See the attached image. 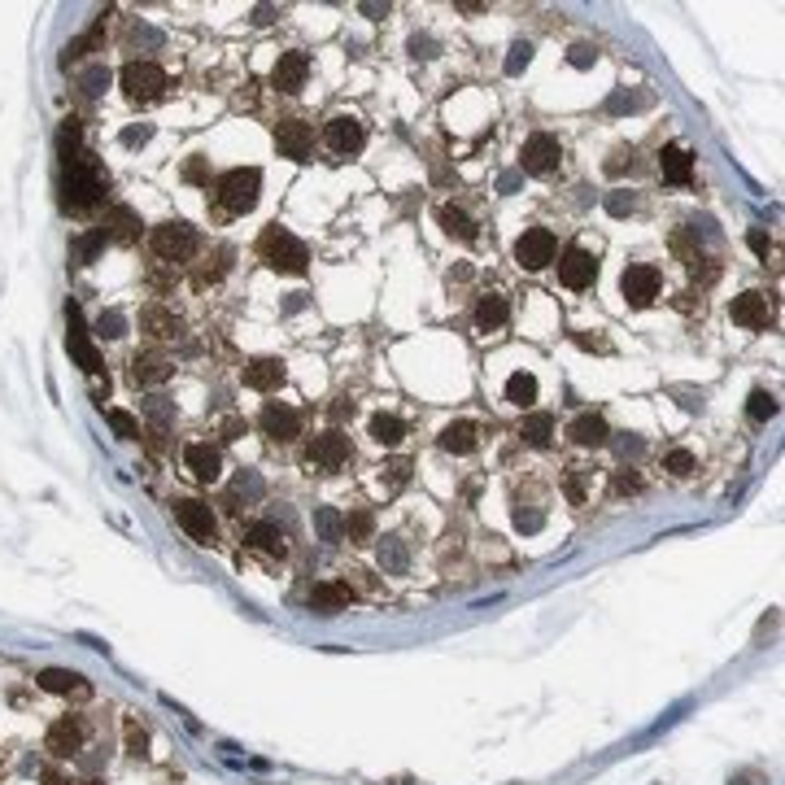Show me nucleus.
Listing matches in <instances>:
<instances>
[{
    "mask_svg": "<svg viewBox=\"0 0 785 785\" xmlns=\"http://www.w3.org/2000/svg\"><path fill=\"white\" fill-rule=\"evenodd\" d=\"M589 476H593V471H585V467H576V471L567 476V497H572V502H585Z\"/></svg>",
    "mask_w": 785,
    "mask_h": 785,
    "instance_id": "79ce46f5",
    "label": "nucleus"
},
{
    "mask_svg": "<svg viewBox=\"0 0 785 785\" xmlns=\"http://www.w3.org/2000/svg\"><path fill=\"white\" fill-rule=\"evenodd\" d=\"M611 489L615 493H638L641 489V476L633 471V467H619V471L611 476Z\"/></svg>",
    "mask_w": 785,
    "mask_h": 785,
    "instance_id": "a19ab883",
    "label": "nucleus"
},
{
    "mask_svg": "<svg viewBox=\"0 0 785 785\" xmlns=\"http://www.w3.org/2000/svg\"><path fill=\"white\" fill-rule=\"evenodd\" d=\"M275 148H279V157L306 162L310 148H315V131H310V123H301V118H284V123L275 127Z\"/></svg>",
    "mask_w": 785,
    "mask_h": 785,
    "instance_id": "9d476101",
    "label": "nucleus"
},
{
    "mask_svg": "<svg viewBox=\"0 0 785 785\" xmlns=\"http://www.w3.org/2000/svg\"><path fill=\"white\" fill-rule=\"evenodd\" d=\"M567 437L576 445H607V437H611V428H607V419L602 415H581V419H572V428H567Z\"/></svg>",
    "mask_w": 785,
    "mask_h": 785,
    "instance_id": "4be33fe9",
    "label": "nucleus"
},
{
    "mask_svg": "<svg viewBox=\"0 0 785 785\" xmlns=\"http://www.w3.org/2000/svg\"><path fill=\"white\" fill-rule=\"evenodd\" d=\"M258 253H262V262L270 270H284V275H301L306 262H310L306 245L297 241L293 232H284V227H267L262 241H258Z\"/></svg>",
    "mask_w": 785,
    "mask_h": 785,
    "instance_id": "f03ea898",
    "label": "nucleus"
},
{
    "mask_svg": "<svg viewBox=\"0 0 785 785\" xmlns=\"http://www.w3.org/2000/svg\"><path fill=\"white\" fill-rule=\"evenodd\" d=\"M441 449L445 454H471V449H476V423H467V419L445 423L441 428Z\"/></svg>",
    "mask_w": 785,
    "mask_h": 785,
    "instance_id": "a878e982",
    "label": "nucleus"
},
{
    "mask_svg": "<svg viewBox=\"0 0 785 785\" xmlns=\"http://www.w3.org/2000/svg\"><path fill=\"white\" fill-rule=\"evenodd\" d=\"M559 162H563V145H559L554 136H545V131L528 136L524 148H519V166H524L528 175H550Z\"/></svg>",
    "mask_w": 785,
    "mask_h": 785,
    "instance_id": "423d86ee",
    "label": "nucleus"
},
{
    "mask_svg": "<svg viewBox=\"0 0 785 785\" xmlns=\"http://www.w3.org/2000/svg\"><path fill=\"white\" fill-rule=\"evenodd\" d=\"M153 253L166 262H184L196 253V232L188 222H162V227H153Z\"/></svg>",
    "mask_w": 785,
    "mask_h": 785,
    "instance_id": "39448f33",
    "label": "nucleus"
},
{
    "mask_svg": "<svg viewBox=\"0 0 785 785\" xmlns=\"http://www.w3.org/2000/svg\"><path fill=\"white\" fill-rule=\"evenodd\" d=\"M363 14H367V18H380V14H389V5H363Z\"/></svg>",
    "mask_w": 785,
    "mask_h": 785,
    "instance_id": "052dcab7",
    "label": "nucleus"
},
{
    "mask_svg": "<svg viewBox=\"0 0 785 785\" xmlns=\"http://www.w3.org/2000/svg\"><path fill=\"white\" fill-rule=\"evenodd\" d=\"M371 437H375L380 445H397L402 437H406V423H402L397 415H384V411H380V415H371Z\"/></svg>",
    "mask_w": 785,
    "mask_h": 785,
    "instance_id": "473e14b6",
    "label": "nucleus"
},
{
    "mask_svg": "<svg viewBox=\"0 0 785 785\" xmlns=\"http://www.w3.org/2000/svg\"><path fill=\"white\" fill-rule=\"evenodd\" d=\"M262 432H267L270 441H293L297 432H301V419H297L293 406H284V402H267V411H262Z\"/></svg>",
    "mask_w": 785,
    "mask_h": 785,
    "instance_id": "2eb2a0df",
    "label": "nucleus"
},
{
    "mask_svg": "<svg viewBox=\"0 0 785 785\" xmlns=\"http://www.w3.org/2000/svg\"><path fill=\"white\" fill-rule=\"evenodd\" d=\"M127 742H131V755H145V746H148L145 729H136V724H127Z\"/></svg>",
    "mask_w": 785,
    "mask_h": 785,
    "instance_id": "5fc2aeb1",
    "label": "nucleus"
},
{
    "mask_svg": "<svg viewBox=\"0 0 785 785\" xmlns=\"http://www.w3.org/2000/svg\"><path fill=\"white\" fill-rule=\"evenodd\" d=\"M306 74H310V61H306V52H279V61H275V71H270V83L279 88V92H301L306 88Z\"/></svg>",
    "mask_w": 785,
    "mask_h": 785,
    "instance_id": "4468645a",
    "label": "nucleus"
},
{
    "mask_svg": "<svg viewBox=\"0 0 785 785\" xmlns=\"http://www.w3.org/2000/svg\"><path fill=\"white\" fill-rule=\"evenodd\" d=\"M363 140H367V131H363L358 118H349V114H336V118L327 123V145H332V153H358Z\"/></svg>",
    "mask_w": 785,
    "mask_h": 785,
    "instance_id": "a211bd4d",
    "label": "nucleus"
},
{
    "mask_svg": "<svg viewBox=\"0 0 785 785\" xmlns=\"http://www.w3.org/2000/svg\"><path fill=\"white\" fill-rule=\"evenodd\" d=\"M336 419H354V402H336Z\"/></svg>",
    "mask_w": 785,
    "mask_h": 785,
    "instance_id": "bf43d9fd",
    "label": "nucleus"
},
{
    "mask_svg": "<svg viewBox=\"0 0 785 785\" xmlns=\"http://www.w3.org/2000/svg\"><path fill=\"white\" fill-rule=\"evenodd\" d=\"M746 241H751V249H755V253H760V258H768V249H772V241H768V236H763L760 227H755V232H751V236H746Z\"/></svg>",
    "mask_w": 785,
    "mask_h": 785,
    "instance_id": "6e6d98bb",
    "label": "nucleus"
},
{
    "mask_svg": "<svg viewBox=\"0 0 785 785\" xmlns=\"http://www.w3.org/2000/svg\"><path fill=\"white\" fill-rule=\"evenodd\" d=\"M441 227H445V236H454L463 245H476V222L467 219L459 205H441Z\"/></svg>",
    "mask_w": 785,
    "mask_h": 785,
    "instance_id": "c85d7f7f",
    "label": "nucleus"
},
{
    "mask_svg": "<svg viewBox=\"0 0 785 785\" xmlns=\"http://www.w3.org/2000/svg\"><path fill=\"white\" fill-rule=\"evenodd\" d=\"M241 380H245V389H253V392H270V389L284 384V363H279V358H253V363H245Z\"/></svg>",
    "mask_w": 785,
    "mask_h": 785,
    "instance_id": "f3484780",
    "label": "nucleus"
},
{
    "mask_svg": "<svg viewBox=\"0 0 785 785\" xmlns=\"http://www.w3.org/2000/svg\"><path fill=\"white\" fill-rule=\"evenodd\" d=\"M123 327H127V323H123V315H118V310H105V315L97 319V332H100V336H109V341H114V336H123Z\"/></svg>",
    "mask_w": 785,
    "mask_h": 785,
    "instance_id": "c03bdc74",
    "label": "nucleus"
},
{
    "mask_svg": "<svg viewBox=\"0 0 785 785\" xmlns=\"http://www.w3.org/2000/svg\"><path fill=\"white\" fill-rule=\"evenodd\" d=\"M659 175L667 184H689L694 179V157L686 145H663L659 148Z\"/></svg>",
    "mask_w": 785,
    "mask_h": 785,
    "instance_id": "aec40b11",
    "label": "nucleus"
},
{
    "mask_svg": "<svg viewBox=\"0 0 785 785\" xmlns=\"http://www.w3.org/2000/svg\"><path fill=\"white\" fill-rule=\"evenodd\" d=\"M184 175H188V179H201V175H205V166H201V162H188V171H184Z\"/></svg>",
    "mask_w": 785,
    "mask_h": 785,
    "instance_id": "680f3d73",
    "label": "nucleus"
},
{
    "mask_svg": "<svg viewBox=\"0 0 785 785\" xmlns=\"http://www.w3.org/2000/svg\"><path fill=\"white\" fill-rule=\"evenodd\" d=\"M619 171H633V148H615V153H611L607 175H619Z\"/></svg>",
    "mask_w": 785,
    "mask_h": 785,
    "instance_id": "49530a36",
    "label": "nucleus"
},
{
    "mask_svg": "<svg viewBox=\"0 0 785 785\" xmlns=\"http://www.w3.org/2000/svg\"><path fill=\"white\" fill-rule=\"evenodd\" d=\"M148 136H153L148 127H131V131H123V145H145Z\"/></svg>",
    "mask_w": 785,
    "mask_h": 785,
    "instance_id": "4d7b16f0",
    "label": "nucleus"
},
{
    "mask_svg": "<svg viewBox=\"0 0 785 785\" xmlns=\"http://www.w3.org/2000/svg\"><path fill=\"white\" fill-rule=\"evenodd\" d=\"M306 459H310V467H319V471H336V467L349 459V441H345L341 432L332 428V432H323V437H315V441H310Z\"/></svg>",
    "mask_w": 785,
    "mask_h": 785,
    "instance_id": "f8f14e48",
    "label": "nucleus"
},
{
    "mask_svg": "<svg viewBox=\"0 0 785 785\" xmlns=\"http://www.w3.org/2000/svg\"><path fill=\"white\" fill-rule=\"evenodd\" d=\"M515 528H524V533H537V528H541V511H524V506H519V511H515Z\"/></svg>",
    "mask_w": 785,
    "mask_h": 785,
    "instance_id": "603ef678",
    "label": "nucleus"
},
{
    "mask_svg": "<svg viewBox=\"0 0 785 785\" xmlns=\"http://www.w3.org/2000/svg\"><path fill=\"white\" fill-rule=\"evenodd\" d=\"M105 419H109V428H114L123 441H136V437H140V419L136 415H127V411H109Z\"/></svg>",
    "mask_w": 785,
    "mask_h": 785,
    "instance_id": "e433bc0d",
    "label": "nucleus"
},
{
    "mask_svg": "<svg viewBox=\"0 0 785 785\" xmlns=\"http://www.w3.org/2000/svg\"><path fill=\"white\" fill-rule=\"evenodd\" d=\"M315 528L323 533V541H341L345 537V515L336 506H319V511H315Z\"/></svg>",
    "mask_w": 785,
    "mask_h": 785,
    "instance_id": "72a5a7b5",
    "label": "nucleus"
},
{
    "mask_svg": "<svg viewBox=\"0 0 785 785\" xmlns=\"http://www.w3.org/2000/svg\"><path fill=\"white\" fill-rule=\"evenodd\" d=\"M528 61H533V44H528V40H515L511 52H506V74H519Z\"/></svg>",
    "mask_w": 785,
    "mask_h": 785,
    "instance_id": "ea45409f",
    "label": "nucleus"
},
{
    "mask_svg": "<svg viewBox=\"0 0 785 785\" xmlns=\"http://www.w3.org/2000/svg\"><path fill=\"white\" fill-rule=\"evenodd\" d=\"M184 459H188V471H193L196 480H219L222 459H219V449H214V445L196 441V445H188V449H184Z\"/></svg>",
    "mask_w": 785,
    "mask_h": 785,
    "instance_id": "412c9836",
    "label": "nucleus"
},
{
    "mask_svg": "<svg viewBox=\"0 0 785 785\" xmlns=\"http://www.w3.org/2000/svg\"><path fill=\"white\" fill-rule=\"evenodd\" d=\"M567 61H572V66H576V71H589V66H593V61H598V52L589 49V44H581V49H572V57H567Z\"/></svg>",
    "mask_w": 785,
    "mask_h": 785,
    "instance_id": "8fccbe9b",
    "label": "nucleus"
},
{
    "mask_svg": "<svg viewBox=\"0 0 785 785\" xmlns=\"http://www.w3.org/2000/svg\"><path fill=\"white\" fill-rule=\"evenodd\" d=\"M349 585H332V581H323V585L310 589V607L315 611H341V607H349Z\"/></svg>",
    "mask_w": 785,
    "mask_h": 785,
    "instance_id": "bb28decb",
    "label": "nucleus"
},
{
    "mask_svg": "<svg viewBox=\"0 0 785 785\" xmlns=\"http://www.w3.org/2000/svg\"><path fill=\"white\" fill-rule=\"evenodd\" d=\"M166 375H171V363L162 354H136L131 358V380L136 384H162Z\"/></svg>",
    "mask_w": 785,
    "mask_h": 785,
    "instance_id": "b1692460",
    "label": "nucleus"
},
{
    "mask_svg": "<svg viewBox=\"0 0 785 785\" xmlns=\"http://www.w3.org/2000/svg\"><path fill=\"white\" fill-rule=\"evenodd\" d=\"M380 559L389 567H406V550H402L397 541H384V545H380Z\"/></svg>",
    "mask_w": 785,
    "mask_h": 785,
    "instance_id": "de8ad7c7",
    "label": "nucleus"
},
{
    "mask_svg": "<svg viewBox=\"0 0 785 785\" xmlns=\"http://www.w3.org/2000/svg\"><path fill=\"white\" fill-rule=\"evenodd\" d=\"M406 480H411V463H406V459H397V463L384 467V485H389V489H402Z\"/></svg>",
    "mask_w": 785,
    "mask_h": 785,
    "instance_id": "a18cd8bd",
    "label": "nucleus"
},
{
    "mask_svg": "<svg viewBox=\"0 0 785 785\" xmlns=\"http://www.w3.org/2000/svg\"><path fill=\"white\" fill-rule=\"evenodd\" d=\"M746 415L755 419V423H768V419L777 415V397L768 389H755L751 392V402H746Z\"/></svg>",
    "mask_w": 785,
    "mask_h": 785,
    "instance_id": "f704fd0d",
    "label": "nucleus"
},
{
    "mask_svg": "<svg viewBox=\"0 0 785 785\" xmlns=\"http://www.w3.org/2000/svg\"><path fill=\"white\" fill-rule=\"evenodd\" d=\"M593 275H598V262H593V253H585L581 245H572L563 258H559V279H563L567 288H589Z\"/></svg>",
    "mask_w": 785,
    "mask_h": 785,
    "instance_id": "ddd939ff",
    "label": "nucleus"
},
{
    "mask_svg": "<svg viewBox=\"0 0 785 785\" xmlns=\"http://www.w3.org/2000/svg\"><path fill=\"white\" fill-rule=\"evenodd\" d=\"M515 262L524 270H541L554 262V236L545 227H528L524 236L515 241Z\"/></svg>",
    "mask_w": 785,
    "mask_h": 785,
    "instance_id": "1a4fd4ad",
    "label": "nucleus"
},
{
    "mask_svg": "<svg viewBox=\"0 0 785 785\" xmlns=\"http://www.w3.org/2000/svg\"><path fill=\"white\" fill-rule=\"evenodd\" d=\"M641 100L638 97H629V92H615L611 100H607V114H624V109H638Z\"/></svg>",
    "mask_w": 785,
    "mask_h": 785,
    "instance_id": "3c124183",
    "label": "nucleus"
},
{
    "mask_svg": "<svg viewBox=\"0 0 785 785\" xmlns=\"http://www.w3.org/2000/svg\"><path fill=\"white\" fill-rule=\"evenodd\" d=\"M519 437H524L528 445H550L554 441V415H545V411L528 415L524 423H519Z\"/></svg>",
    "mask_w": 785,
    "mask_h": 785,
    "instance_id": "2f4dec72",
    "label": "nucleus"
},
{
    "mask_svg": "<svg viewBox=\"0 0 785 785\" xmlns=\"http://www.w3.org/2000/svg\"><path fill=\"white\" fill-rule=\"evenodd\" d=\"M105 83H109V71H105V66H97V71H88V74H83V92H92V97H97V92L105 88Z\"/></svg>",
    "mask_w": 785,
    "mask_h": 785,
    "instance_id": "09e8293b",
    "label": "nucleus"
},
{
    "mask_svg": "<svg viewBox=\"0 0 785 785\" xmlns=\"http://www.w3.org/2000/svg\"><path fill=\"white\" fill-rule=\"evenodd\" d=\"M262 196V171L258 166H236L219 179V201L232 214H249Z\"/></svg>",
    "mask_w": 785,
    "mask_h": 785,
    "instance_id": "7ed1b4c3",
    "label": "nucleus"
},
{
    "mask_svg": "<svg viewBox=\"0 0 785 785\" xmlns=\"http://www.w3.org/2000/svg\"><path fill=\"white\" fill-rule=\"evenodd\" d=\"M607 210H611L615 219H624V214H633V210H638V196H633V193H611V196H607Z\"/></svg>",
    "mask_w": 785,
    "mask_h": 785,
    "instance_id": "37998d69",
    "label": "nucleus"
},
{
    "mask_svg": "<svg viewBox=\"0 0 785 785\" xmlns=\"http://www.w3.org/2000/svg\"><path fill=\"white\" fill-rule=\"evenodd\" d=\"M44 746H49L57 760H71V755H79V751H83V724H79V720H71V715H66V720H57V724L49 729V737H44Z\"/></svg>",
    "mask_w": 785,
    "mask_h": 785,
    "instance_id": "dca6fc26",
    "label": "nucleus"
},
{
    "mask_svg": "<svg viewBox=\"0 0 785 785\" xmlns=\"http://www.w3.org/2000/svg\"><path fill=\"white\" fill-rule=\"evenodd\" d=\"M432 49H437V44H432V40H428V35H423V40H411V52H415V57H432Z\"/></svg>",
    "mask_w": 785,
    "mask_h": 785,
    "instance_id": "13d9d810",
    "label": "nucleus"
},
{
    "mask_svg": "<svg viewBox=\"0 0 785 785\" xmlns=\"http://www.w3.org/2000/svg\"><path fill=\"white\" fill-rule=\"evenodd\" d=\"M66 323H71V354H74V363L88 371V375H100V354L92 349V341H88V327H83V315H79V306H74V301H66Z\"/></svg>",
    "mask_w": 785,
    "mask_h": 785,
    "instance_id": "9b49d317",
    "label": "nucleus"
},
{
    "mask_svg": "<svg viewBox=\"0 0 785 785\" xmlns=\"http://www.w3.org/2000/svg\"><path fill=\"white\" fill-rule=\"evenodd\" d=\"M61 193H66V210H92L100 201V193H105V175H100V166L88 157V153H79L74 162H66V179H61Z\"/></svg>",
    "mask_w": 785,
    "mask_h": 785,
    "instance_id": "f257e3e1",
    "label": "nucleus"
},
{
    "mask_svg": "<svg viewBox=\"0 0 785 785\" xmlns=\"http://www.w3.org/2000/svg\"><path fill=\"white\" fill-rule=\"evenodd\" d=\"M371 511H354V515H345V537L349 541H367L371 537Z\"/></svg>",
    "mask_w": 785,
    "mask_h": 785,
    "instance_id": "4c0bfd02",
    "label": "nucleus"
},
{
    "mask_svg": "<svg viewBox=\"0 0 785 785\" xmlns=\"http://www.w3.org/2000/svg\"><path fill=\"white\" fill-rule=\"evenodd\" d=\"M506 297H497V293H485L480 301H476V327L480 332H497L502 323H506Z\"/></svg>",
    "mask_w": 785,
    "mask_h": 785,
    "instance_id": "393cba45",
    "label": "nucleus"
},
{
    "mask_svg": "<svg viewBox=\"0 0 785 785\" xmlns=\"http://www.w3.org/2000/svg\"><path fill=\"white\" fill-rule=\"evenodd\" d=\"M118 83H123V92L136 100V105H153V100L166 97V71L153 66V61H127L123 74H118Z\"/></svg>",
    "mask_w": 785,
    "mask_h": 785,
    "instance_id": "20e7f679",
    "label": "nucleus"
},
{
    "mask_svg": "<svg viewBox=\"0 0 785 785\" xmlns=\"http://www.w3.org/2000/svg\"><path fill=\"white\" fill-rule=\"evenodd\" d=\"M245 545H249V550H262V554L284 559V533H279L275 524H249V528H245Z\"/></svg>",
    "mask_w": 785,
    "mask_h": 785,
    "instance_id": "5701e85b",
    "label": "nucleus"
},
{
    "mask_svg": "<svg viewBox=\"0 0 785 785\" xmlns=\"http://www.w3.org/2000/svg\"><path fill=\"white\" fill-rule=\"evenodd\" d=\"M663 467H667L672 476H694V471H698V459H694L689 449H672V454L663 459Z\"/></svg>",
    "mask_w": 785,
    "mask_h": 785,
    "instance_id": "58836bf2",
    "label": "nucleus"
},
{
    "mask_svg": "<svg viewBox=\"0 0 785 785\" xmlns=\"http://www.w3.org/2000/svg\"><path fill=\"white\" fill-rule=\"evenodd\" d=\"M145 327L153 332V336H162V341H166V336H179V319L166 315V310H157V306L145 310Z\"/></svg>",
    "mask_w": 785,
    "mask_h": 785,
    "instance_id": "c9c22d12",
    "label": "nucleus"
},
{
    "mask_svg": "<svg viewBox=\"0 0 785 785\" xmlns=\"http://www.w3.org/2000/svg\"><path fill=\"white\" fill-rule=\"evenodd\" d=\"M733 323L737 327H751V332H760V327H768V297L763 293H742L733 297Z\"/></svg>",
    "mask_w": 785,
    "mask_h": 785,
    "instance_id": "6ab92c4d",
    "label": "nucleus"
},
{
    "mask_svg": "<svg viewBox=\"0 0 785 785\" xmlns=\"http://www.w3.org/2000/svg\"><path fill=\"white\" fill-rule=\"evenodd\" d=\"M175 519H179V528H184L193 541H201V545H210V541L219 537L214 511H210L205 502H196V497H188V502H175Z\"/></svg>",
    "mask_w": 785,
    "mask_h": 785,
    "instance_id": "6e6552de",
    "label": "nucleus"
},
{
    "mask_svg": "<svg viewBox=\"0 0 785 785\" xmlns=\"http://www.w3.org/2000/svg\"><path fill=\"white\" fill-rule=\"evenodd\" d=\"M40 689H49V694H88L83 676H79V672H66V667L40 672Z\"/></svg>",
    "mask_w": 785,
    "mask_h": 785,
    "instance_id": "cd10ccee",
    "label": "nucleus"
},
{
    "mask_svg": "<svg viewBox=\"0 0 785 785\" xmlns=\"http://www.w3.org/2000/svg\"><path fill=\"white\" fill-rule=\"evenodd\" d=\"M245 419H222V437H227V441H241V437H245Z\"/></svg>",
    "mask_w": 785,
    "mask_h": 785,
    "instance_id": "864d4df0",
    "label": "nucleus"
},
{
    "mask_svg": "<svg viewBox=\"0 0 785 785\" xmlns=\"http://www.w3.org/2000/svg\"><path fill=\"white\" fill-rule=\"evenodd\" d=\"M506 402H511V406H519V411H528V406L537 402V375L515 371V375L506 380Z\"/></svg>",
    "mask_w": 785,
    "mask_h": 785,
    "instance_id": "c756f323",
    "label": "nucleus"
},
{
    "mask_svg": "<svg viewBox=\"0 0 785 785\" xmlns=\"http://www.w3.org/2000/svg\"><path fill=\"white\" fill-rule=\"evenodd\" d=\"M136 227H140V222H136V214H131L127 205H118V210H114L109 219L100 222V232H105L109 241H123V245H127V241H136V236H140Z\"/></svg>",
    "mask_w": 785,
    "mask_h": 785,
    "instance_id": "7c9ffc66",
    "label": "nucleus"
},
{
    "mask_svg": "<svg viewBox=\"0 0 785 785\" xmlns=\"http://www.w3.org/2000/svg\"><path fill=\"white\" fill-rule=\"evenodd\" d=\"M619 293H624V301H629L633 310H646V306L659 297V270L646 267V262L629 267L624 275H619Z\"/></svg>",
    "mask_w": 785,
    "mask_h": 785,
    "instance_id": "0eeeda50",
    "label": "nucleus"
}]
</instances>
